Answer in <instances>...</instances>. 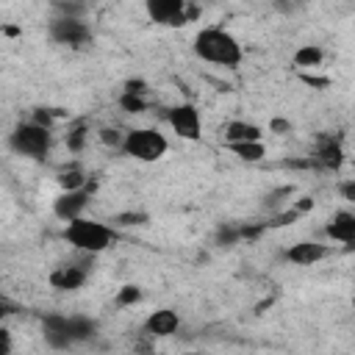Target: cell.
<instances>
[{"mask_svg":"<svg viewBox=\"0 0 355 355\" xmlns=\"http://www.w3.org/2000/svg\"><path fill=\"white\" fill-rule=\"evenodd\" d=\"M191 47H194V55H197V58H202V61H208V64H214V67H227V69H233V67H239L241 58H244V50H241V44H239V39H236L230 31L219 28V25L200 28Z\"/></svg>","mask_w":355,"mask_h":355,"instance_id":"cell-1","label":"cell"},{"mask_svg":"<svg viewBox=\"0 0 355 355\" xmlns=\"http://www.w3.org/2000/svg\"><path fill=\"white\" fill-rule=\"evenodd\" d=\"M64 241L72 244L83 255H97V252L108 250L116 241V233L105 222L78 216V219H72V222L64 225Z\"/></svg>","mask_w":355,"mask_h":355,"instance_id":"cell-2","label":"cell"},{"mask_svg":"<svg viewBox=\"0 0 355 355\" xmlns=\"http://www.w3.org/2000/svg\"><path fill=\"white\" fill-rule=\"evenodd\" d=\"M169 150V141L161 130L155 128H133L125 133L122 139V147L119 153L133 158V161H144V164H153V161H161Z\"/></svg>","mask_w":355,"mask_h":355,"instance_id":"cell-3","label":"cell"},{"mask_svg":"<svg viewBox=\"0 0 355 355\" xmlns=\"http://www.w3.org/2000/svg\"><path fill=\"white\" fill-rule=\"evenodd\" d=\"M8 147L22 158L42 161V158H47V153L53 147V133H50V128L36 125L33 119L31 122H19L8 133Z\"/></svg>","mask_w":355,"mask_h":355,"instance_id":"cell-4","label":"cell"},{"mask_svg":"<svg viewBox=\"0 0 355 355\" xmlns=\"http://www.w3.org/2000/svg\"><path fill=\"white\" fill-rule=\"evenodd\" d=\"M47 33H50V39L55 44H64L69 50H83L94 39L89 22H83V19H67V17H53L50 25H47Z\"/></svg>","mask_w":355,"mask_h":355,"instance_id":"cell-5","label":"cell"},{"mask_svg":"<svg viewBox=\"0 0 355 355\" xmlns=\"http://www.w3.org/2000/svg\"><path fill=\"white\" fill-rule=\"evenodd\" d=\"M144 8L155 25H166V28H180L200 14V8L189 6L186 0H147Z\"/></svg>","mask_w":355,"mask_h":355,"instance_id":"cell-6","label":"cell"},{"mask_svg":"<svg viewBox=\"0 0 355 355\" xmlns=\"http://www.w3.org/2000/svg\"><path fill=\"white\" fill-rule=\"evenodd\" d=\"M166 122L178 133V139L197 141L202 136V116H200V111H197L194 103H178V105H172L166 111Z\"/></svg>","mask_w":355,"mask_h":355,"instance_id":"cell-7","label":"cell"},{"mask_svg":"<svg viewBox=\"0 0 355 355\" xmlns=\"http://www.w3.org/2000/svg\"><path fill=\"white\" fill-rule=\"evenodd\" d=\"M42 338L53 349H69L75 344L72 341V330H69V316H64V313H44L42 316Z\"/></svg>","mask_w":355,"mask_h":355,"instance_id":"cell-8","label":"cell"},{"mask_svg":"<svg viewBox=\"0 0 355 355\" xmlns=\"http://www.w3.org/2000/svg\"><path fill=\"white\" fill-rule=\"evenodd\" d=\"M89 205V189H75V191H61L53 200V214L61 222H72L83 216V208Z\"/></svg>","mask_w":355,"mask_h":355,"instance_id":"cell-9","label":"cell"},{"mask_svg":"<svg viewBox=\"0 0 355 355\" xmlns=\"http://www.w3.org/2000/svg\"><path fill=\"white\" fill-rule=\"evenodd\" d=\"M327 255H330V247L319 244V241H297L283 252V258L288 263H297V266H313V263L324 261Z\"/></svg>","mask_w":355,"mask_h":355,"instance_id":"cell-10","label":"cell"},{"mask_svg":"<svg viewBox=\"0 0 355 355\" xmlns=\"http://www.w3.org/2000/svg\"><path fill=\"white\" fill-rule=\"evenodd\" d=\"M178 327H180V316H178V311H172V308H158V311H153V313L144 319V333L153 336V338L175 336Z\"/></svg>","mask_w":355,"mask_h":355,"instance_id":"cell-11","label":"cell"},{"mask_svg":"<svg viewBox=\"0 0 355 355\" xmlns=\"http://www.w3.org/2000/svg\"><path fill=\"white\" fill-rule=\"evenodd\" d=\"M89 277L86 266H75V263H61L50 272V286L58 291H78Z\"/></svg>","mask_w":355,"mask_h":355,"instance_id":"cell-12","label":"cell"},{"mask_svg":"<svg viewBox=\"0 0 355 355\" xmlns=\"http://www.w3.org/2000/svg\"><path fill=\"white\" fill-rule=\"evenodd\" d=\"M324 233H327V239H333V241L352 244V241H355V214H352V211H347V208L336 211V214L327 219Z\"/></svg>","mask_w":355,"mask_h":355,"instance_id":"cell-13","label":"cell"},{"mask_svg":"<svg viewBox=\"0 0 355 355\" xmlns=\"http://www.w3.org/2000/svg\"><path fill=\"white\" fill-rule=\"evenodd\" d=\"M225 144H241V141H261L263 130L255 125V122H247V119H233L225 125Z\"/></svg>","mask_w":355,"mask_h":355,"instance_id":"cell-14","label":"cell"},{"mask_svg":"<svg viewBox=\"0 0 355 355\" xmlns=\"http://www.w3.org/2000/svg\"><path fill=\"white\" fill-rule=\"evenodd\" d=\"M258 236V227H247V225H236V222H222L214 233V244L216 247H233L241 239H252Z\"/></svg>","mask_w":355,"mask_h":355,"instance_id":"cell-15","label":"cell"},{"mask_svg":"<svg viewBox=\"0 0 355 355\" xmlns=\"http://www.w3.org/2000/svg\"><path fill=\"white\" fill-rule=\"evenodd\" d=\"M69 330H72V341L75 344L92 341L97 336V319L83 316V313H75V316H69Z\"/></svg>","mask_w":355,"mask_h":355,"instance_id":"cell-16","label":"cell"},{"mask_svg":"<svg viewBox=\"0 0 355 355\" xmlns=\"http://www.w3.org/2000/svg\"><path fill=\"white\" fill-rule=\"evenodd\" d=\"M341 144H338V139H333V136H322L319 139V147H316V158L324 164V166H338L341 164Z\"/></svg>","mask_w":355,"mask_h":355,"instance_id":"cell-17","label":"cell"},{"mask_svg":"<svg viewBox=\"0 0 355 355\" xmlns=\"http://www.w3.org/2000/svg\"><path fill=\"white\" fill-rule=\"evenodd\" d=\"M227 150L239 158V161H247V164H255L266 155V147L263 141H241V144H227Z\"/></svg>","mask_w":355,"mask_h":355,"instance_id":"cell-18","label":"cell"},{"mask_svg":"<svg viewBox=\"0 0 355 355\" xmlns=\"http://www.w3.org/2000/svg\"><path fill=\"white\" fill-rule=\"evenodd\" d=\"M322 58H324V50H322L319 44H302V47L294 53V64L302 67V69H308V67H319Z\"/></svg>","mask_w":355,"mask_h":355,"instance_id":"cell-19","label":"cell"},{"mask_svg":"<svg viewBox=\"0 0 355 355\" xmlns=\"http://www.w3.org/2000/svg\"><path fill=\"white\" fill-rule=\"evenodd\" d=\"M83 183H86V178H83V172H80L78 166H72V169H67V172H61V175H58V186H61V191L86 189Z\"/></svg>","mask_w":355,"mask_h":355,"instance_id":"cell-20","label":"cell"},{"mask_svg":"<svg viewBox=\"0 0 355 355\" xmlns=\"http://www.w3.org/2000/svg\"><path fill=\"white\" fill-rule=\"evenodd\" d=\"M119 105H122V111H128V114H141V111H147V100H144L141 94H130V92H122V94H119Z\"/></svg>","mask_w":355,"mask_h":355,"instance_id":"cell-21","label":"cell"},{"mask_svg":"<svg viewBox=\"0 0 355 355\" xmlns=\"http://www.w3.org/2000/svg\"><path fill=\"white\" fill-rule=\"evenodd\" d=\"M55 17H67V19H83V6L80 3H53Z\"/></svg>","mask_w":355,"mask_h":355,"instance_id":"cell-22","label":"cell"},{"mask_svg":"<svg viewBox=\"0 0 355 355\" xmlns=\"http://www.w3.org/2000/svg\"><path fill=\"white\" fill-rule=\"evenodd\" d=\"M150 216L144 214V211H128V214H116L111 222L114 225H119V227H130V225H144Z\"/></svg>","mask_w":355,"mask_h":355,"instance_id":"cell-23","label":"cell"},{"mask_svg":"<svg viewBox=\"0 0 355 355\" xmlns=\"http://www.w3.org/2000/svg\"><path fill=\"white\" fill-rule=\"evenodd\" d=\"M141 300V288L139 286H133V283H128V286H122L119 288V294H116V305H136Z\"/></svg>","mask_w":355,"mask_h":355,"instance_id":"cell-24","label":"cell"},{"mask_svg":"<svg viewBox=\"0 0 355 355\" xmlns=\"http://www.w3.org/2000/svg\"><path fill=\"white\" fill-rule=\"evenodd\" d=\"M122 139H125V133H119V130H114V128H103V130H100V141H103L105 147L119 150V147H122Z\"/></svg>","mask_w":355,"mask_h":355,"instance_id":"cell-25","label":"cell"},{"mask_svg":"<svg viewBox=\"0 0 355 355\" xmlns=\"http://www.w3.org/2000/svg\"><path fill=\"white\" fill-rule=\"evenodd\" d=\"M83 139H86V130H83V125H78V128H72V133L67 136V147H69L72 153H78V150L83 147Z\"/></svg>","mask_w":355,"mask_h":355,"instance_id":"cell-26","label":"cell"},{"mask_svg":"<svg viewBox=\"0 0 355 355\" xmlns=\"http://www.w3.org/2000/svg\"><path fill=\"white\" fill-rule=\"evenodd\" d=\"M11 349H14V338H11L8 327L0 324V355H11Z\"/></svg>","mask_w":355,"mask_h":355,"instance_id":"cell-27","label":"cell"},{"mask_svg":"<svg viewBox=\"0 0 355 355\" xmlns=\"http://www.w3.org/2000/svg\"><path fill=\"white\" fill-rule=\"evenodd\" d=\"M17 311H19V308H17L14 302H8V300L0 294V319H3V316H8V313H17Z\"/></svg>","mask_w":355,"mask_h":355,"instance_id":"cell-28","label":"cell"},{"mask_svg":"<svg viewBox=\"0 0 355 355\" xmlns=\"http://www.w3.org/2000/svg\"><path fill=\"white\" fill-rule=\"evenodd\" d=\"M125 92H130V94H141V97H144V80H128V83H125Z\"/></svg>","mask_w":355,"mask_h":355,"instance_id":"cell-29","label":"cell"},{"mask_svg":"<svg viewBox=\"0 0 355 355\" xmlns=\"http://www.w3.org/2000/svg\"><path fill=\"white\" fill-rule=\"evenodd\" d=\"M341 191H344L347 200H355V183H352V180H347V183L341 186Z\"/></svg>","mask_w":355,"mask_h":355,"instance_id":"cell-30","label":"cell"},{"mask_svg":"<svg viewBox=\"0 0 355 355\" xmlns=\"http://www.w3.org/2000/svg\"><path fill=\"white\" fill-rule=\"evenodd\" d=\"M272 128H275V130H288V122H286V119H275Z\"/></svg>","mask_w":355,"mask_h":355,"instance_id":"cell-31","label":"cell"}]
</instances>
